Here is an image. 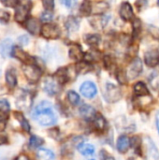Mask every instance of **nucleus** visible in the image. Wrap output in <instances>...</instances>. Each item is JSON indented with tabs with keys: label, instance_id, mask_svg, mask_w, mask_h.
Wrapping results in <instances>:
<instances>
[{
	"label": "nucleus",
	"instance_id": "f257e3e1",
	"mask_svg": "<svg viewBox=\"0 0 159 160\" xmlns=\"http://www.w3.org/2000/svg\"><path fill=\"white\" fill-rule=\"evenodd\" d=\"M31 116L33 120L43 127L52 126L57 122V116L53 107L48 101H42L37 105L32 111Z\"/></svg>",
	"mask_w": 159,
	"mask_h": 160
},
{
	"label": "nucleus",
	"instance_id": "f03ea898",
	"mask_svg": "<svg viewBox=\"0 0 159 160\" xmlns=\"http://www.w3.org/2000/svg\"><path fill=\"white\" fill-rule=\"evenodd\" d=\"M31 0H20L15 9V21L18 22H24L27 20L31 9Z\"/></svg>",
	"mask_w": 159,
	"mask_h": 160
},
{
	"label": "nucleus",
	"instance_id": "7ed1b4c3",
	"mask_svg": "<svg viewBox=\"0 0 159 160\" xmlns=\"http://www.w3.org/2000/svg\"><path fill=\"white\" fill-rule=\"evenodd\" d=\"M41 36L44 38L47 39H56L60 37L61 35V30L59 26L55 23L52 22H45L41 26V31H40Z\"/></svg>",
	"mask_w": 159,
	"mask_h": 160
},
{
	"label": "nucleus",
	"instance_id": "20e7f679",
	"mask_svg": "<svg viewBox=\"0 0 159 160\" xmlns=\"http://www.w3.org/2000/svg\"><path fill=\"white\" fill-rule=\"evenodd\" d=\"M22 72L25 76V78L30 82H37L39 81L41 75H42V72H41V69L36 66L35 64H32V65H23L22 66Z\"/></svg>",
	"mask_w": 159,
	"mask_h": 160
},
{
	"label": "nucleus",
	"instance_id": "39448f33",
	"mask_svg": "<svg viewBox=\"0 0 159 160\" xmlns=\"http://www.w3.org/2000/svg\"><path fill=\"white\" fill-rule=\"evenodd\" d=\"M60 83L57 82V80L53 77H47L43 81L42 87L44 92H46L49 96H54L60 91Z\"/></svg>",
	"mask_w": 159,
	"mask_h": 160
},
{
	"label": "nucleus",
	"instance_id": "423d86ee",
	"mask_svg": "<svg viewBox=\"0 0 159 160\" xmlns=\"http://www.w3.org/2000/svg\"><path fill=\"white\" fill-rule=\"evenodd\" d=\"M142 70H143L142 61L140 58H135L128 66V68L127 71V79H129V80L136 79L137 77H139L142 74Z\"/></svg>",
	"mask_w": 159,
	"mask_h": 160
},
{
	"label": "nucleus",
	"instance_id": "0eeeda50",
	"mask_svg": "<svg viewBox=\"0 0 159 160\" xmlns=\"http://www.w3.org/2000/svg\"><path fill=\"white\" fill-rule=\"evenodd\" d=\"M11 56L22 62L24 65H32L35 64V58L28 54L26 52L22 50L19 46H14L11 51Z\"/></svg>",
	"mask_w": 159,
	"mask_h": 160
},
{
	"label": "nucleus",
	"instance_id": "6e6552de",
	"mask_svg": "<svg viewBox=\"0 0 159 160\" xmlns=\"http://www.w3.org/2000/svg\"><path fill=\"white\" fill-rule=\"evenodd\" d=\"M122 97L121 90L118 86L108 82L105 86V98L109 102H116Z\"/></svg>",
	"mask_w": 159,
	"mask_h": 160
},
{
	"label": "nucleus",
	"instance_id": "1a4fd4ad",
	"mask_svg": "<svg viewBox=\"0 0 159 160\" xmlns=\"http://www.w3.org/2000/svg\"><path fill=\"white\" fill-rule=\"evenodd\" d=\"M80 91H81L82 95L83 97H85L86 98H94L97 94V86L92 82H84L81 85Z\"/></svg>",
	"mask_w": 159,
	"mask_h": 160
},
{
	"label": "nucleus",
	"instance_id": "9d476101",
	"mask_svg": "<svg viewBox=\"0 0 159 160\" xmlns=\"http://www.w3.org/2000/svg\"><path fill=\"white\" fill-rule=\"evenodd\" d=\"M119 14L120 17L124 20V21H132L134 19V11L133 8L131 7V5L128 2H124L121 4L120 6V9H119Z\"/></svg>",
	"mask_w": 159,
	"mask_h": 160
},
{
	"label": "nucleus",
	"instance_id": "9b49d317",
	"mask_svg": "<svg viewBox=\"0 0 159 160\" xmlns=\"http://www.w3.org/2000/svg\"><path fill=\"white\" fill-rule=\"evenodd\" d=\"M68 55L72 60L79 62H82L84 58V52H82L81 46L79 44H72L69 47Z\"/></svg>",
	"mask_w": 159,
	"mask_h": 160
},
{
	"label": "nucleus",
	"instance_id": "f8f14e48",
	"mask_svg": "<svg viewBox=\"0 0 159 160\" xmlns=\"http://www.w3.org/2000/svg\"><path fill=\"white\" fill-rule=\"evenodd\" d=\"M144 62L148 67L154 68L159 64V52L157 51H149L144 54Z\"/></svg>",
	"mask_w": 159,
	"mask_h": 160
},
{
	"label": "nucleus",
	"instance_id": "ddd939ff",
	"mask_svg": "<svg viewBox=\"0 0 159 160\" xmlns=\"http://www.w3.org/2000/svg\"><path fill=\"white\" fill-rule=\"evenodd\" d=\"M32 104V98L30 97V95L28 93H22L21 94L16 101V105L19 109L21 110H26L28 108H30Z\"/></svg>",
	"mask_w": 159,
	"mask_h": 160
},
{
	"label": "nucleus",
	"instance_id": "4468645a",
	"mask_svg": "<svg viewBox=\"0 0 159 160\" xmlns=\"http://www.w3.org/2000/svg\"><path fill=\"white\" fill-rule=\"evenodd\" d=\"M116 146L117 150L121 154H125L128 151L129 147L131 146V141L127 136H121L117 141Z\"/></svg>",
	"mask_w": 159,
	"mask_h": 160
},
{
	"label": "nucleus",
	"instance_id": "2eb2a0df",
	"mask_svg": "<svg viewBox=\"0 0 159 160\" xmlns=\"http://www.w3.org/2000/svg\"><path fill=\"white\" fill-rule=\"evenodd\" d=\"M78 151L81 153V155H82L85 158H91L95 155V146L93 144L87 143V142H82L81 144H79L78 146Z\"/></svg>",
	"mask_w": 159,
	"mask_h": 160
},
{
	"label": "nucleus",
	"instance_id": "dca6fc26",
	"mask_svg": "<svg viewBox=\"0 0 159 160\" xmlns=\"http://www.w3.org/2000/svg\"><path fill=\"white\" fill-rule=\"evenodd\" d=\"M13 43L12 40L9 38L4 39L0 42V53L4 57L11 56V51L13 49Z\"/></svg>",
	"mask_w": 159,
	"mask_h": 160
},
{
	"label": "nucleus",
	"instance_id": "f3484780",
	"mask_svg": "<svg viewBox=\"0 0 159 160\" xmlns=\"http://www.w3.org/2000/svg\"><path fill=\"white\" fill-rule=\"evenodd\" d=\"M26 29L32 35H37L41 31V25L37 19L31 18L26 22Z\"/></svg>",
	"mask_w": 159,
	"mask_h": 160
},
{
	"label": "nucleus",
	"instance_id": "a211bd4d",
	"mask_svg": "<svg viewBox=\"0 0 159 160\" xmlns=\"http://www.w3.org/2000/svg\"><path fill=\"white\" fill-rule=\"evenodd\" d=\"M80 113L82 117H84L85 119H94V117L96 116V111L93 107H91L90 105H82L80 108Z\"/></svg>",
	"mask_w": 159,
	"mask_h": 160
},
{
	"label": "nucleus",
	"instance_id": "6ab92c4d",
	"mask_svg": "<svg viewBox=\"0 0 159 160\" xmlns=\"http://www.w3.org/2000/svg\"><path fill=\"white\" fill-rule=\"evenodd\" d=\"M133 90L135 95L138 97H145V96H149L150 94L146 84L143 83L142 82H138L136 84H134Z\"/></svg>",
	"mask_w": 159,
	"mask_h": 160
},
{
	"label": "nucleus",
	"instance_id": "aec40b11",
	"mask_svg": "<svg viewBox=\"0 0 159 160\" xmlns=\"http://www.w3.org/2000/svg\"><path fill=\"white\" fill-rule=\"evenodd\" d=\"M66 26L67 31L69 32H75L79 29L80 26V20L77 17L69 16L66 21Z\"/></svg>",
	"mask_w": 159,
	"mask_h": 160
},
{
	"label": "nucleus",
	"instance_id": "412c9836",
	"mask_svg": "<svg viewBox=\"0 0 159 160\" xmlns=\"http://www.w3.org/2000/svg\"><path fill=\"white\" fill-rule=\"evenodd\" d=\"M93 125L97 131H103L106 128L107 122L101 114H96V116L93 119Z\"/></svg>",
	"mask_w": 159,
	"mask_h": 160
},
{
	"label": "nucleus",
	"instance_id": "4be33fe9",
	"mask_svg": "<svg viewBox=\"0 0 159 160\" xmlns=\"http://www.w3.org/2000/svg\"><path fill=\"white\" fill-rule=\"evenodd\" d=\"M6 82L9 88H14L17 85V76L14 69H8L6 72Z\"/></svg>",
	"mask_w": 159,
	"mask_h": 160
},
{
	"label": "nucleus",
	"instance_id": "5701e85b",
	"mask_svg": "<svg viewBox=\"0 0 159 160\" xmlns=\"http://www.w3.org/2000/svg\"><path fill=\"white\" fill-rule=\"evenodd\" d=\"M37 158L39 160H54L55 159V155L53 154L52 151L46 149V148H40L37 151Z\"/></svg>",
	"mask_w": 159,
	"mask_h": 160
},
{
	"label": "nucleus",
	"instance_id": "b1692460",
	"mask_svg": "<svg viewBox=\"0 0 159 160\" xmlns=\"http://www.w3.org/2000/svg\"><path fill=\"white\" fill-rule=\"evenodd\" d=\"M101 57V53L97 51V50H91L89 52H87L86 53H84V60L85 62L89 63V64H92L94 62H97L100 59Z\"/></svg>",
	"mask_w": 159,
	"mask_h": 160
},
{
	"label": "nucleus",
	"instance_id": "393cba45",
	"mask_svg": "<svg viewBox=\"0 0 159 160\" xmlns=\"http://www.w3.org/2000/svg\"><path fill=\"white\" fill-rule=\"evenodd\" d=\"M84 40L90 46H97L100 42V36L97 34H88L85 36Z\"/></svg>",
	"mask_w": 159,
	"mask_h": 160
},
{
	"label": "nucleus",
	"instance_id": "a878e982",
	"mask_svg": "<svg viewBox=\"0 0 159 160\" xmlns=\"http://www.w3.org/2000/svg\"><path fill=\"white\" fill-rule=\"evenodd\" d=\"M44 143V141L42 138L38 137V136H36V135H33L30 137V140H29V147L31 149H37L38 147H40L42 144Z\"/></svg>",
	"mask_w": 159,
	"mask_h": 160
},
{
	"label": "nucleus",
	"instance_id": "bb28decb",
	"mask_svg": "<svg viewBox=\"0 0 159 160\" xmlns=\"http://www.w3.org/2000/svg\"><path fill=\"white\" fill-rule=\"evenodd\" d=\"M14 115H15V117L17 118V120L20 122L22 128L24 131L29 132V131H30V125H29L28 121L23 117V115L21 114L20 112H14Z\"/></svg>",
	"mask_w": 159,
	"mask_h": 160
},
{
	"label": "nucleus",
	"instance_id": "cd10ccee",
	"mask_svg": "<svg viewBox=\"0 0 159 160\" xmlns=\"http://www.w3.org/2000/svg\"><path fill=\"white\" fill-rule=\"evenodd\" d=\"M92 4L89 0H84L81 6V8H80V11L82 14L85 15V16H88V15H91L92 13Z\"/></svg>",
	"mask_w": 159,
	"mask_h": 160
},
{
	"label": "nucleus",
	"instance_id": "c85d7f7f",
	"mask_svg": "<svg viewBox=\"0 0 159 160\" xmlns=\"http://www.w3.org/2000/svg\"><path fill=\"white\" fill-rule=\"evenodd\" d=\"M67 100H68V102L71 104V105H73V106H77L79 103H80V96L75 92V91H68L67 92Z\"/></svg>",
	"mask_w": 159,
	"mask_h": 160
},
{
	"label": "nucleus",
	"instance_id": "c756f323",
	"mask_svg": "<svg viewBox=\"0 0 159 160\" xmlns=\"http://www.w3.org/2000/svg\"><path fill=\"white\" fill-rule=\"evenodd\" d=\"M9 103L7 99H0V115H7L9 112Z\"/></svg>",
	"mask_w": 159,
	"mask_h": 160
},
{
	"label": "nucleus",
	"instance_id": "7c9ffc66",
	"mask_svg": "<svg viewBox=\"0 0 159 160\" xmlns=\"http://www.w3.org/2000/svg\"><path fill=\"white\" fill-rule=\"evenodd\" d=\"M148 31L150 35L157 40L159 41V28L154 25H148Z\"/></svg>",
	"mask_w": 159,
	"mask_h": 160
},
{
	"label": "nucleus",
	"instance_id": "2f4dec72",
	"mask_svg": "<svg viewBox=\"0 0 159 160\" xmlns=\"http://www.w3.org/2000/svg\"><path fill=\"white\" fill-rule=\"evenodd\" d=\"M0 2L7 8H16L19 4V0H0Z\"/></svg>",
	"mask_w": 159,
	"mask_h": 160
},
{
	"label": "nucleus",
	"instance_id": "473e14b6",
	"mask_svg": "<svg viewBox=\"0 0 159 160\" xmlns=\"http://www.w3.org/2000/svg\"><path fill=\"white\" fill-rule=\"evenodd\" d=\"M116 77H117V79H118V81L120 82V83H126L127 82V81L128 80L127 79V73H125V71L124 70H118L117 72H116Z\"/></svg>",
	"mask_w": 159,
	"mask_h": 160
},
{
	"label": "nucleus",
	"instance_id": "72a5a7b5",
	"mask_svg": "<svg viewBox=\"0 0 159 160\" xmlns=\"http://www.w3.org/2000/svg\"><path fill=\"white\" fill-rule=\"evenodd\" d=\"M40 18H41V20H42L43 22H51V21L52 20L53 15H52V13L50 10H45L44 12H42V13H41Z\"/></svg>",
	"mask_w": 159,
	"mask_h": 160
},
{
	"label": "nucleus",
	"instance_id": "f704fd0d",
	"mask_svg": "<svg viewBox=\"0 0 159 160\" xmlns=\"http://www.w3.org/2000/svg\"><path fill=\"white\" fill-rule=\"evenodd\" d=\"M10 19V15L7 11L4 9H0V22L3 23H7Z\"/></svg>",
	"mask_w": 159,
	"mask_h": 160
},
{
	"label": "nucleus",
	"instance_id": "c9c22d12",
	"mask_svg": "<svg viewBox=\"0 0 159 160\" xmlns=\"http://www.w3.org/2000/svg\"><path fill=\"white\" fill-rule=\"evenodd\" d=\"M42 5L46 10L52 11L54 8V0H42Z\"/></svg>",
	"mask_w": 159,
	"mask_h": 160
},
{
	"label": "nucleus",
	"instance_id": "e433bc0d",
	"mask_svg": "<svg viewBox=\"0 0 159 160\" xmlns=\"http://www.w3.org/2000/svg\"><path fill=\"white\" fill-rule=\"evenodd\" d=\"M77 1L78 0H60V2L67 8H72L76 5Z\"/></svg>",
	"mask_w": 159,
	"mask_h": 160
},
{
	"label": "nucleus",
	"instance_id": "4c0bfd02",
	"mask_svg": "<svg viewBox=\"0 0 159 160\" xmlns=\"http://www.w3.org/2000/svg\"><path fill=\"white\" fill-rule=\"evenodd\" d=\"M142 28V22L139 19H134L133 21V30L134 33H139Z\"/></svg>",
	"mask_w": 159,
	"mask_h": 160
},
{
	"label": "nucleus",
	"instance_id": "58836bf2",
	"mask_svg": "<svg viewBox=\"0 0 159 160\" xmlns=\"http://www.w3.org/2000/svg\"><path fill=\"white\" fill-rule=\"evenodd\" d=\"M147 0H137L136 1V5L139 7V8H142L143 7L146 6Z\"/></svg>",
	"mask_w": 159,
	"mask_h": 160
},
{
	"label": "nucleus",
	"instance_id": "ea45409f",
	"mask_svg": "<svg viewBox=\"0 0 159 160\" xmlns=\"http://www.w3.org/2000/svg\"><path fill=\"white\" fill-rule=\"evenodd\" d=\"M19 41H20L22 44H26V43L29 41V39H28V38H27L26 36H22V37H21V38H19Z\"/></svg>",
	"mask_w": 159,
	"mask_h": 160
},
{
	"label": "nucleus",
	"instance_id": "a19ab883",
	"mask_svg": "<svg viewBox=\"0 0 159 160\" xmlns=\"http://www.w3.org/2000/svg\"><path fill=\"white\" fill-rule=\"evenodd\" d=\"M7 126V122L5 120H0V132L4 131V129L6 128Z\"/></svg>",
	"mask_w": 159,
	"mask_h": 160
},
{
	"label": "nucleus",
	"instance_id": "79ce46f5",
	"mask_svg": "<svg viewBox=\"0 0 159 160\" xmlns=\"http://www.w3.org/2000/svg\"><path fill=\"white\" fill-rule=\"evenodd\" d=\"M7 142V137L0 135V145H4V144H6Z\"/></svg>",
	"mask_w": 159,
	"mask_h": 160
},
{
	"label": "nucleus",
	"instance_id": "37998d69",
	"mask_svg": "<svg viewBox=\"0 0 159 160\" xmlns=\"http://www.w3.org/2000/svg\"><path fill=\"white\" fill-rule=\"evenodd\" d=\"M14 160H29L28 158V157L27 156H25V155H23V154H22V155H19Z\"/></svg>",
	"mask_w": 159,
	"mask_h": 160
},
{
	"label": "nucleus",
	"instance_id": "c03bdc74",
	"mask_svg": "<svg viewBox=\"0 0 159 160\" xmlns=\"http://www.w3.org/2000/svg\"><path fill=\"white\" fill-rule=\"evenodd\" d=\"M102 160H115V158L112 156L107 155V153H106L104 156H102Z\"/></svg>",
	"mask_w": 159,
	"mask_h": 160
},
{
	"label": "nucleus",
	"instance_id": "a18cd8bd",
	"mask_svg": "<svg viewBox=\"0 0 159 160\" xmlns=\"http://www.w3.org/2000/svg\"><path fill=\"white\" fill-rule=\"evenodd\" d=\"M157 130H158L159 132V112L157 113Z\"/></svg>",
	"mask_w": 159,
	"mask_h": 160
},
{
	"label": "nucleus",
	"instance_id": "49530a36",
	"mask_svg": "<svg viewBox=\"0 0 159 160\" xmlns=\"http://www.w3.org/2000/svg\"><path fill=\"white\" fill-rule=\"evenodd\" d=\"M157 5L159 6V0H157Z\"/></svg>",
	"mask_w": 159,
	"mask_h": 160
},
{
	"label": "nucleus",
	"instance_id": "de8ad7c7",
	"mask_svg": "<svg viewBox=\"0 0 159 160\" xmlns=\"http://www.w3.org/2000/svg\"><path fill=\"white\" fill-rule=\"evenodd\" d=\"M87 160H96V159H94V158H92V159H87Z\"/></svg>",
	"mask_w": 159,
	"mask_h": 160
}]
</instances>
